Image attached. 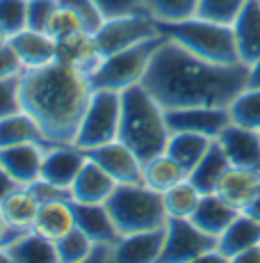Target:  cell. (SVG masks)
I'll return each mask as SVG.
<instances>
[{
  "label": "cell",
  "instance_id": "6da1fadb",
  "mask_svg": "<svg viewBox=\"0 0 260 263\" xmlns=\"http://www.w3.org/2000/svg\"><path fill=\"white\" fill-rule=\"evenodd\" d=\"M247 64H214L164 39L153 55L142 85L164 110L228 108L247 89Z\"/></svg>",
  "mask_w": 260,
  "mask_h": 263
},
{
  "label": "cell",
  "instance_id": "7a4b0ae2",
  "mask_svg": "<svg viewBox=\"0 0 260 263\" xmlns=\"http://www.w3.org/2000/svg\"><path fill=\"white\" fill-rule=\"evenodd\" d=\"M92 94L89 76L57 62L21 73L23 110L39 124L48 144H73Z\"/></svg>",
  "mask_w": 260,
  "mask_h": 263
},
{
  "label": "cell",
  "instance_id": "3957f363",
  "mask_svg": "<svg viewBox=\"0 0 260 263\" xmlns=\"http://www.w3.org/2000/svg\"><path fill=\"white\" fill-rule=\"evenodd\" d=\"M169 128L164 108L151 96L142 83L121 92V121L119 140L137 156L142 163L158 154H164L169 142Z\"/></svg>",
  "mask_w": 260,
  "mask_h": 263
},
{
  "label": "cell",
  "instance_id": "277c9868",
  "mask_svg": "<svg viewBox=\"0 0 260 263\" xmlns=\"http://www.w3.org/2000/svg\"><path fill=\"white\" fill-rule=\"evenodd\" d=\"M160 32L167 39L181 44L192 55L214 64H240L237 44H235L233 25L214 23L201 16H192L185 21L158 23Z\"/></svg>",
  "mask_w": 260,
  "mask_h": 263
},
{
  "label": "cell",
  "instance_id": "5b68a950",
  "mask_svg": "<svg viewBox=\"0 0 260 263\" xmlns=\"http://www.w3.org/2000/svg\"><path fill=\"white\" fill-rule=\"evenodd\" d=\"M105 209L110 211L121 236L160 229L169 220L162 192L146 188L144 183H119L105 201Z\"/></svg>",
  "mask_w": 260,
  "mask_h": 263
},
{
  "label": "cell",
  "instance_id": "8992f818",
  "mask_svg": "<svg viewBox=\"0 0 260 263\" xmlns=\"http://www.w3.org/2000/svg\"><path fill=\"white\" fill-rule=\"evenodd\" d=\"M164 39L167 37L160 34V37L146 39V42L137 44V46L105 55L103 62L96 67V71L89 76L94 89L123 92V89L133 87V85H139L148 71V64H151L153 55H156V50L160 48V44Z\"/></svg>",
  "mask_w": 260,
  "mask_h": 263
},
{
  "label": "cell",
  "instance_id": "52a82bcc",
  "mask_svg": "<svg viewBox=\"0 0 260 263\" xmlns=\"http://www.w3.org/2000/svg\"><path fill=\"white\" fill-rule=\"evenodd\" d=\"M119 121H121V92L94 89L73 144L87 151L114 142L119 140Z\"/></svg>",
  "mask_w": 260,
  "mask_h": 263
},
{
  "label": "cell",
  "instance_id": "ba28073f",
  "mask_svg": "<svg viewBox=\"0 0 260 263\" xmlns=\"http://www.w3.org/2000/svg\"><path fill=\"white\" fill-rule=\"evenodd\" d=\"M160 25L148 12H137V14H126V16H114L105 18L101 28L94 32L96 44L101 48L103 58L105 55L119 53L130 46L146 42V39L160 37Z\"/></svg>",
  "mask_w": 260,
  "mask_h": 263
},
{
  "label": "cell",
  "instance_id": "9c48e42d",
  "mask_svg": "<svg viewBox=\"0 0 260 263\" xmlns=\"http://www.w3.org/2000/svg\"><path fill=\"white\" fill-rule=\"evenodd\" d=\"M217 247L214 236L201 231L187 217H169L167 220V238L160 261L162 263H197L199 256L208 250Z\"/></svg>",
  "mask_w": 260,
  "mask_h": 263
},
{
  "label": "cell",
  "instance_id": "30bf717a",
  "mask_svg": "<svg viewBox=\"0 0 260 263\" xmlns=\"http://www.w3.org/2000/svg\"><path fill=\"white\" fill-rule=\"evenodd\" d=\"M164 119H167L169 133H199L212 140L231 124L228 108H206V105L164 110Z\"/></svg>",
  "mask_w": 260,
  "mask_h": 263
},
{
  "label": "cell",
  "instance_id": "8fae6325",
  "mask_svg": "<svg viewBox=\"0 0 260 263\" xmlns=\"http://www.w3.org/2000/svg\"><path fill=\"white\" fill-rule=\"evenodd\" d=\"M51 146L41 142H23L12 146H0V167L14 179L16 185H30L41 179L44 156Z\"/></svg>",
  "mask_w": 260,
  "mask_h": 263
},
{
  "label": "cell",
  "instance_id": "7c38bea8",
  "mask_svg": "<svg viewBox=\"0 0 260 263\" xmlns=\"http://www.w3.org/2000/svg\"><path fill=\"white\" fill-rule=\"evenodd\" d=\"M55 62L84 76H92L98 64L103 62V53L98 48L94 32L76 30V32L57 39V58H55Z\"/></svg>",
  "mask_w": 260,
  "mask_h": 263
},
{
  "label": "cell",
  "instance_id": "4fadbf2b",
  "mask_svg": "<svg viewBox=\"0 0 260 263\" xmlns=\"http://www.w3.org/2000/svg\"><path fill=\"white\" fill-rule=\"evenodd\" d=\"M214 140L224 149V154H226L228 163L233 167L260 172V130L247 128V126L231 121Z\"/></svg>",
  "mask_w": 260,
  "mask_h": 263
},
{
  "label": "cell",
  "instance_id": "5bb4252c",
  "mask_svg": "<svg viewBox=\"0 0 260 263\" xmlns=\"http://www.w3.org/2000/svg\"><path fill=\"white\" fill-rule=\"evenodd\" d=\"M87 158L101 165L117 183H142V160L121 140H114L96 149H87Z\"/></svg>",
  "mask_w": 260,
  "mask_h": 263
},
{
  "label": "cell",
  "instance_id": "9a60e30c",
  "mask_svg": "<svg viewBox=\"0 0 260 263\" xmlns=\"http://www.w3.org/2000/svg\"><path fill=\"white\" fill-rule=\"evenodd\" d=\"M84 163H87V151L78 149L76 144H55L44 156L41 179L51 181L59 188L71 190Z\"/></svg>",
  "mask_w": 260,
  "mask_h": 263
},
{
  "label": "cell",
  "instance_id": "2e32d148",
  "mask_svg": "<svg viewBox=\"0 0 260 263\" xmlns=\"http://www.w3.org/2000/svg\"><path fill=\"white\" fill-rule=\"evenodd\" d=\"M9 46L14 48V53L21 60L23 71L53 64L55 58H57V39H53L44 30H21V32L9 37Z\"/></svg>",
  "mask_w": 260,
  "mask_h": 263
},
{
  "label": "cell",
  "instance_id": "e0dca14e",
  "mask_svg": "<svg viewBox=\"0 0 260 263\" xmlns=\"http://www.w3.org/2000/svg\"><path fill=\"white\" fill-rule=\"evenodd\" d=\"M167 238V224L160 229L121 236L117 242V263H156Z\"/></svg>",
  "mask_w": 260,
  "mask_h": 263
},
{
  "label": "cell",
  "instance_id": "ac0fdd59",
  "mask_svg": "<svg viewBox=\"0 0 260 263\" xmlns=\"http://www.w3.org/2000/svg\"><path fill=\"white\" fill-rule=\"evenodd\" d=\"M117 185L119 183L101 165H96L92 158H87V163L82 165V170H80V174L76 176V181L71 185V199L84 201V204H105Z\"/></svg>",
  "mask_w": 260,
  "mask_h": 263
},
{
  "label": "cell",
  "instance_id": "d6986e66",
  "mask_svg": "<svg viewBox=\"0 0 260 263\" xmlns=\"http://www.w3.org/2000/svg\"><path fill=\"white\" fill-rule=\"evenodd\" d=\"M71 211L76 227L80 231H84L92 238V242L96 240L119 242V238H121V234H119L117 224H114L110 211L105 209V204H84V201L71 199Z\"/></svg>",
  "mask_w": 260,
  "mask_h": 263
},
{
  "label": "cell",
  "instance_id": "ffe728a7",
  "mask_svg": "<svg viewBox=\"0 0 260 263\" xmlns=\"http://www.w3.org/2000/svg\"><path fill=\"white\" fill-rule=\"evenodd\" d=\"M233 34L237 44L240 62L251 64L260 58V3L249 0L233 21Z\"/></svg>",
  "mask_w": 260,
  "mask_h": 263
},
{
  "label": "cell",
  "instance_id": "44dd1931",
  "mask_svg": "<svg viewBox=\"0 0 260 263\" xmlns=\"http://www.w3.org/2000/svg\"><path fill=\"white\" fill-rule=\"evenodd\" d=\"M237 215H240V209L231 206L224 197H219L217 192H208V195H201V201H199L197 211L192 213L189 220L201 231L219 238Z\"/></svg>",
  "mask_w": 260,
  "mask_h": 263
},
{
  "label": "cell",
  "instance_id": "7402d4cb",
  "mask_svg": "<svg viewBox=\"0 0 260 263\" xmlns=\"http://www.w3.org/2000/svg\"><path fill=\"white\" fill-rule=\"evenodd\" d=\"M260 188V172L256 170H244V167H228V172L222 176L217 185V195L224 197L231 206L242 211L244 206L251 201V197Z\"/></svg>",
  "mask_w": 260,
  "mask_h": 263
},
{
  "label": "cell",
  "instance_id": "603a6c76",
  "mask_svg": "<svg viewBox=\"0 0 260 263\" xmlns=\"http://www.w3.org/2000/svg\"><path fill=\"white\" fill-rule=\"evenodd\" d=\"M76 227L71 211V199H59V201H48V204L39 206V213L34 217L32 231H37L44 238L57 242L64 234Z\"/></svg>",
  "mask_w": 260,
  "mask_h": 263
},
{
  "label": "cell",
  "instance_id": "cb8c5ba5",
  "mask_svg": "<svg viewBox=\"0 0 260 263\" xmlns=\"http://www.w3.org/2000/svg\"><path fill=\"white\" fill-rule=\"evenodd\" d=\"M260 242V222L256 217L247 215L244 211H240V215L228 224V229L217 238V250L226 256L228 261H233L235 254H240L242 250Z\"/></svg>",
  "mask_w": 260,
  "mask_h": 263
},
{
  "label": "cell",
  "instance_id": "d4e9b609",
  "mask_svg": "<svg viewBox=\"0 0 260 263\" xmlns=\"http://www.w3.org/2000/svg\"><path fill=\"white\" fill-rule=\"evenodd\" d=\"M7 252L12 256V263H55L57 261L55 242L39 236L32 229L23 231L18 238L9 242Z\"/></svg>",
  "mask_w": 260,
  "mask_h": 263
},
{
  "label": "cell",
  "instance_id": "484cf974",
  "mask_svg": "<svg viewBox=\"0 0 260 263\" xmlns=\"http://www.w3.org/2000/svg\"><path fill=\"white\" fill-rule=\"evenodd\" d=\"M214 140L208 138V135H199V133H171L169 135V142L164 154H169L174 160H176L181 167L187 172H192L199 165V160L208 154L210 144Z\"/></svg>",
  "mask_w": 260,
  "mask_h": 263
},
{
  "label": "cell",
  "instance_id": "4316f807",
  "mask_svg": "<svg viewBox=\"0 0 260 263\" xmlns=\"http://www.w3.org/2000/svg\"><path fill=\"white\" fill-rule=\"evenodd\" d=\"M185 179H187V172L169 154H158L142 163V183L156 192H167Z\"/></svg>",
  "mask_w": 260,
  "mask_h": 263
},
{
  "label": "cell",
  "instance_id": "83f0119b",
  "mask_svg": "<svg viewBox=\"0 0 260 263\" xmlns=\"http://www.w3.org/2000/svg\"><path fill=\"white\" fill-rule=\"evenodd\" d=\"M228 167H231V163H228L226 154H224V149L219 146V142L214 140V142L210 144L208 154L199 160L197 167L189 172L187 179L197 185L201 195H208V192L217 190L219 181H222V176L228 172Z\"/></svg>",
  "mask_w": 260,
  "mask_h": 263
},
{
  "label": "cell",
  "instance_id": "f1b7e54d",
  "mask_svg": "<svg viewBox=\"0 0 260 263\" xmlns=\"http://www.w3.org/2000/svg\"><path fill=\"white\" fill-rule=\"evenodd\" d=\"M39 201L32 197L26 185H16L3 201H0V209H3L7 222L14 227V229L21 231H30L34 224V217L39 213Z\"/></svg>",
  "mask_w": 260,
  "mask_h": 263
},
{
  "label": "cell",
  "instance_id": "f546056e",
  "mask_svg": "<svg viewBox=\"0 0 260 263\" xmlns=\"http://www.w3.org/2000/svg\"><path fill=\"white\" fill-rule=\"evenodd\" d=\"M23 142H41L46 146H55V144H48L39 124L30 117L26 110L0 119V146H12V144H23Z\"/></svg>",
  "mask_w": 260,
  "mask_h": 263
},
{
  "label": "cell",
  "instance_id": "4dcf8cb0",
  "mask_svg": "<svg viewBox=\"0 0 260 263\" xmlns=\"http://www.w3.org/2000/svg\"><path fill=\"white\" fill-rule=\"evenodd\" d=\"M162 201L169 217H187L189 220L192 213L197 211L199 201H201V192L192 181L185 179L174 188H169L167 192H162Z\"/></svg>",
  "mask_w": 260,
  "mask_h": 263
},
{
  "label": "cell",
  "instance_id": "1f68e13d",
  "mask_svg": "<svg viewBox=\"0 0 260 263\" xmlns=\"http://www.w3.org/2000/svg\"><path fill=\"white\" fill-rule=\"evenodd\" d=\"M228 115H231L233 124L260 130V89L247 87L244 92H240L228 105Z\"/></svg>",
  "mask_w": 260,
  "mask_h": 263
},
{
  "label": "cell",
  "instance_id": "d6a6232c",
  "mask_svg": "<svg viewBox=\"0 0 260 263\" xmlns=\"http://www.w3.org/2000/svg\"><path fill=\"white\" fill-rule=\"evenodd\" d=\"M144 7L158 23H174L197 16L199 0H144Z\"/></svg>",
  "mask_w": 260,
  "mask_h": 263
},
{
  "label": "cell",
  "instance_id": "836d02e7",
  "mask_svg": "<svg viewBox=\"0 0 260 263\" xmlns=\"http://www.w3.org/2000/svg\"><path fill=\"white\" fill-rule=\"evenodd\" d=\"M89 247H92V238H89L84 231H80L78 227H73L69 234H64L62 238L55 242V250H57V261L59 263L87 261Z\"/></svg>",
  "mask_w": 260,
  "mask_h": 263
},
{
  "label": "cell",
  "instance_id": "e575fe53",
  "mask_svg": "<svg viewBox=\"0 0 260 263\" xmlns=\"http://www.w3.org/2000/svg\"><path fill=\"white\" fill-rule=\"evenodd\" d=\"M247 3L249 0H199L197 16L214 23L233 25V21L237 18V14L242 12V7Z\"/></svg>",
  "mask_w": 260,
  "mask_h": 263
},
{
  "label": "cell",
  "instance_id": "d590c367",
  "mask_svg": "<svg viewBox=\"0 0 260 263\" xmlns=\"http://www.w3.org/2000/svg\"><path fill=\"white\" fill-rule=\"evenodd\" d=\"M0 28L12 37L28 28V0H0Z\"/></svg>",
  "mask_w": 260,
  "mask_h": 263
},
{
  "label": "cell",
  "instance_id": "8d00e7d4",
  "mask_svg": "<svg viewBox=\"0 0 260 263\" xmlns=\"http://www.w3.org/2000/svg\"><path fill=\"white\" fill-rule=\"evenodd\" d=\"M76 30H84L80 16L73 12V9H69V7H64V5L57 3V9L53 12L51 21L46 25V32L51 34L53 39H59V37H67V34L76 32Z\"/></svg>",
  "mask_w": 260,
  "mask_h": 263
},
{
  "label": "cell",
  "instance_id": "74e56055",
  "mask_svg": "<svg viewBox=\"0 0 260 263\" xmlns=\"http://www.w3.org/2000/svg\"><path fill=\"white\" fill-rule=\"evenodd\" d=\"M23 110L21 103V76L0 78V119Z\"/></svg>",
  "mask_w": 260,
  "mask_h": 263
},
{
  "label": "cell",
  "instance_id": "f35d334b",
  "mask_svg": "<svg viewBox=\"0 0 260 263\" xmlns=\"http://www.w3.org/2000/svg\"><path fill=\"white\" fill-rule=\"evenodd\" d=\"M57 3L64 5V7H69V9H73V12L80 16V21H82L87 32H96L105 21V16L101 14V9L96 7L94 0H57Z\"/></svg>",
  "mask_w": 260,
  "mask_h": 263
},
{
  "label": "cell",
  "instance_id": "ab89813d",
  "mask_svg": "<svg viewBox=\"0 0 260 263\" xmlns=\"http://www.w3.org/2000/svg\"><path fill=\"white\" fill-rule=\"evenodd\" d=\"M55 9H57V0H28V28L46 32V25Z\"/></svg>",
  "mask_w": 260,
  "mask_h": 263
},
{
  "label": "cell",
  "instance_id": "60d3db41",
  "mask_svg": "<svg viewBox=\"0 0 260 263\" xmlns=\"http://www.w3.org/2000/svg\"><path fill=\"white\" fill-rule=\"evenodd\" d=\"M94 3H96V7L101 9V14H103L105 18L146 12V7H144V0H94Z\"/></svg>",
  "mask_w": 260,
  "mask_h": 263
},
{
  "label": "cell",
  "instance_id": "b9f144b4",
  "mask_svg": "<svg viewBox=\"0 0 260 263\" xmlns=\"http://www.w3.org/2000/svg\"><path fill=\"white\" fill-rule=\"evenodd\" d=\"M26 188L32 192V197L39 201V204H48V201H59V199H71V190L59 188V185L51 183L46 179H37L32 181Z\"/></svg>",
  "mask_w": 260,
  "mask_h": 263
},
{
  "label": "cell",
  "instance_id": "7bdbcfd3",
  "mask_svg": "<svg viewBox=\"0 0 260 263\" xmlns=\"http://www.w3.org/2000/svg\"><path fill=\"white\" fill-rule=\"evenodd\" d=\"M87 261L89 263H117V242H110V240L92 242Z\"/></svg>",
  "mask_w": 260,
  "mask_h": 263
},
{
  "label": "cell",
  "instance_id": "ee69618b",
  "mask_svg": "<svg viewBox=\"0 0 260 263\" xmlns=\"http://www.w3.org/2000/svg\"><path fill=\"white\" fill-rule=\"evenodd\" d=\"M23 73V64L18 60V55L14 53V48L3 46L0 48V78H9V76H21Z\"/></svg>",
  "mask_w": 260,
  "mask_h": 263
},
{
  "label": "cell",
  "instance_id": "f6af8a7d",
  "mask_svg": "<svg viewBox=\"0 0 260 263\" xmlns=\"http://www.w3.org/2000/svg\"><path fill=\"white\" fill-rule=\"evenodd\" d=\"M21 234H23V231L21 229H14V227L7 222V217H5L3 209H0V245L7 247L9 242H12L14 238H18Z\"/></svg>",
  "mask_w": 260,
  "mask_h": 263
},
{
  "label": "cell",
  "instance_id": "bcb514c9",
  "mask_svg": "<svg viewBox=\"0 0 260 263\" xmlns=\"http://www.w3.org/2000/svg\"><path fill=\"white\" fill-rule=\"evenodd\" d=\"M233 263H260V242L242 250L240 254L233 256Z\"/></svg>",
  "mask_w": 260,
  "mask_h": 263
},
{
  "label": "cell",
  "instance_id": "7dc6e473",
  "mask_svg": "<svg viewBox=\"0 0 260 263\" xmlns=\"http://www.w3.org/2000/svg\"><path fill=\"white\" fill-rule=\"evenodd\" d=\"M14 188H16V183H14V179L12 176L7 174V172H5L3 167H0V201L5 199V197L9 195V192H12Z\"/></svg>",
  "mask_w": 260,
  "mask_h": 263
},
{
  "label": "cell",
  "instance_id": "c3c4849f",
  "mask_svg": "<svg viewBox=\"0 0 260 263\" xmlns=\"http://www.w3.org/2000/svg\"><path fill=\"white\" fill-rule=\"evenodd\" d=\"M249 67V78H247V87H258L260 89V58L256 62L247 64Z\"/></svg>",
  "mask_w": 260,
  "mask_h": 263
},
{
  "label": "cell",
  "instance_id": "681fc988",
  "mask_svg": "<svg viewBox=\"0 0 260 263\" xmlns=\"http://www.w3.org/2000/svg\"><path fill=\"white\" fill-rule=\"evenodd\" d=\"M242 211H244V213H247V215L256 217V220L260 222V188H258V192H256V195L251 197V201H249V204L244 206Z\"/></svg>",
  "mask_w": 260,
  "mask_h": 263
},
{
  "label": "cell",
  "instance_id": "f907efd6",
  "mask_svg": "<svg viewBox=\"0 0 260 263\" xmlns=\"http://www.w3.org/2000/svg\"><path fill=\"white\" fill-rule=\"evenodd\" d=\"M7 44H9V34L5 32L3 28H0V48H3V46H7Z\"/></svg>",
  "mask_w": 260,
  "mask_h": 263
},
{
  "label": "cell",
  "instance_id": "816d5d0a",
  "mask_svg": "<svg viewBox=\"0 0 260 263\" xmlns=\"http://www.w3.org/2000/svg\"><path fill=\"white\" fill-rule=\"evenodd\" d=\"M258 3H260V0H258Z\"/></svg>",
  "mask_w": 260,
  "mask_h": 263
}]
</instances>
